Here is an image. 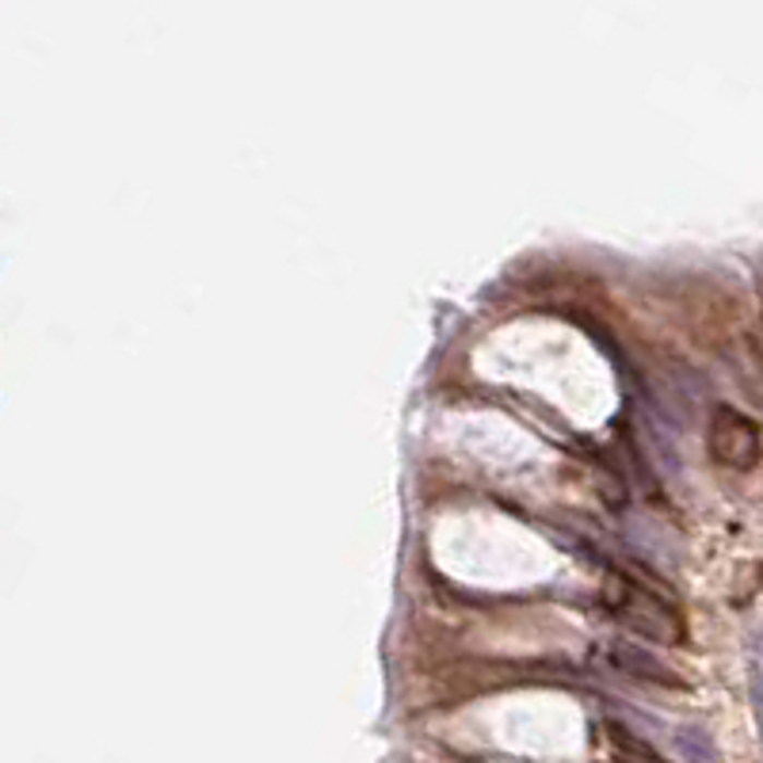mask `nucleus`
Instances as JSON below:
<instances>
[{"mask_svg": "<svg viewBox=\"0 0 763 763\" xmlns=\"http://www.w3.org/2000/svg\"><path fill=\"white\" fill-rule=\"evenodd\" d=\"M607 607H611V615L622 627L642 637H653V642L680 645L683 634H688V630H683V619L668 607V599H660L657 592L642 588V584L619 581L607 592Z\"/></svg>", "mask_w": 763, "mask_h": 763, "instance_id": "obj_1", "label": "nucleus"}, {"mask_svg": "<svg viewBox=\"0 0 763 763\" xmlns=\"http://www.w3.org/2000/svg\"><path fill=\"white\" fill-rule=\"evenodd\" d=\"M706 443H711L714 462H722L729 469H752L760 462V428L744 413H737V408L722 405L711 416Z\"/></svg>", "mask_w": 763, "mask_h": 763, "instance_id": "obj_2", "label": "nucleus"}, {"mask_svg": "<svg viewBox=\"0 0 763 763\" xmlns=\"http://www.w3.org/2000/svg\"><path fill=\"white\" fill-rule=\"evenodd\" d=\"M611 660L619 672L634 676V680H645V683H660V688H680V676L672 672V668L665 665V660H657L653 653L637 649V645L630 642H619L611 649Z\"/></svg>", "mask_w": 763, "mask_h": 763, "instance_id": "obj_3", "label": "nucleus"}, {"mask_svg": "<svg viewBox=\"0 0 763 763\" xmlns=\"http://www.w3.org/2000/svg\"><path fill=\"white\" fill-rule=\"evenodd\" d=\"M672 744H676V752H680L683 763H714V760H718V744H714V737L706 734L703 726L676 729Z\"/></svg>", "mask_w": 763, "mask_h": 763, "instance_id": "obj_4", "label": "nucleus"}, {"mask_svg": "<svg viewBox=\"0 0 763 763\" xmlns=\"http://www.w3.org/2000/svg\"><path fill=\"white\" fill-rule=\"evenodd\" d=\"M611 737H615V744H619V752L627 756L630 763H665L657 756V752L649 749L645 741H637L634 734H627L622 726H611Z\"/></svg>", "mask_w": 763, "mask_h": 763, "instance_id": "obj_5", "label": "nucleus"}]
</instances>
